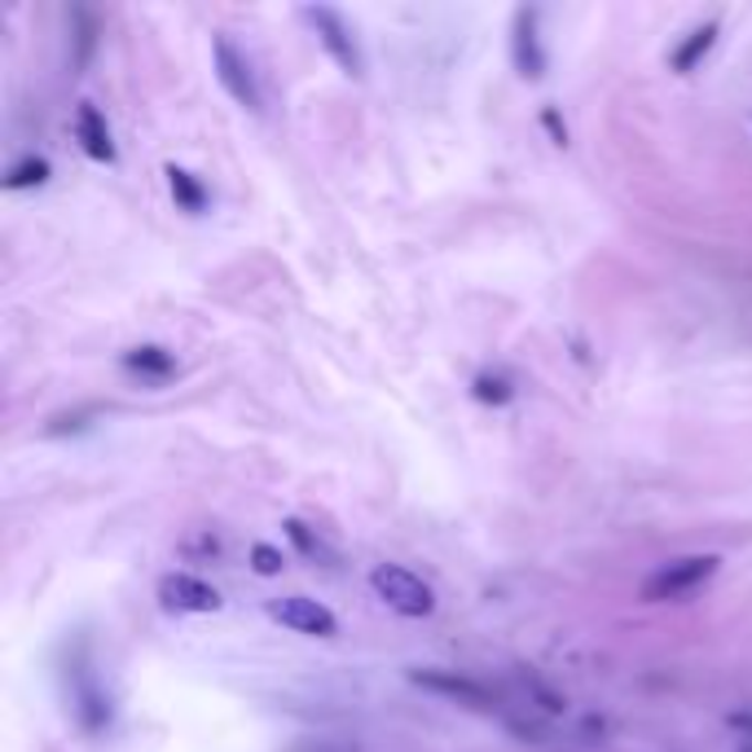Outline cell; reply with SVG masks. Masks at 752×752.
Instances as JSON below:
<instances>
[{"label": "cell", "instance_id": "14", "mask_svg": "<svg viewBox=\"0 0 752 752\" xmlns=\"http://www.w3.org/2000/svg\"><path fill=\"white\" fill-rule=\"evenodd\" d=\"M282 533H287V541H291L304 559H313V563H335V550H331L304 519H282Z\"/></svg>", "mask_w": 752, "mask_h": 752}, {"label": "cell", "instance_id": "19", "mask_svg": "<svg viewBox=\"0 0 752 752\" xmlns=\"http://www.w3.org/2000/svg\"><path fill=\"white\" fill-rule=\"evenodd\" d=\"M88 418H93V409H75V413H57V418H53V422H49L44 431H49V436H62V431H84V427H88Z\"/></svg>", "mask_w": 752, "mask_h": 752}, {"label": "cell", "instance_id": "6", "mask_svg": "<svg viewBox=\"0 0 752 752\" xmlns=\"http://www.w3.org/2000/svg\"><path fill=\"white\" fill-rule=\"evenodd\" d=\"M269 616L278 625H287L291 634H304V638H335L340 634V621L326 603L318 599H304V594H287V599H269Z\"/></svg>", "mask_w": 752, "mask_h": 752}, {"label": "cell", "instance_id": "7", "mask_svg": "<svg viewBox=\"0 0 752 752\" xmlns=\"http://www.w3.org/2000/svg\"><path fill=\"white\" fill-rule=\"evenodd\" d=\"M541 13L537 9H515L511 18V62L524 79H541L546 75V49H541V31H537Z\"/></svg>", "mask_w": 752, "mask_h": 752}, {"label": "cell", "instance_id": "9", "mask_svg": "<svg viewBox=\"0 0 752 752\" xmlns=\"http://www.w3.org/2000/svg\"><path fill=\"white\" fill-rule=\"evenodd\" d=\"M413 687L422 691H436L444 700H458V705H471V709H493V696L475 683V678H462V674H444V669H413L409 674Z\"/></svg>", "mask_w": 752, "mask_h": 752}, {"label": "cell", "instance_id": "20", "mask_svg": "<svg viewBox=\"0 0 752 752\" xmlns=\"http://www.w3.org/2000/svg\"><path fill=\"white\" fill-rule=\"evenodd\" d=\"M541 123H546V132L555 137V146H568V123L559 119V110H555V106H546V110H541Z\"/></svg>", "mask_w": 752, "mask_h": 752}, {"label": "cell", "instance_id": "4", "mask_svg": "<svg viewBox=\"0 0 752 752\" xmlns=\"http://www.w3.org/2000/svg\"><path fill=\"white\" fill-rule=\"evenodd\" d=\"M718 568H722L718 555H687V559H674V563L656 568V572L643 581V603H678V599H687L691 590H700Z\"/></svg>", "mask_w": 752, "mask_h": 752}, {"label": "cell", "instance_id": "12", "mask_svg": "<svg viewBox=\"0 0 752 752\" xmlns=\"http://www.w3.org/2000/svg\"><path fill=\"white\" fill-rule=\"evenodd\" d=\"M119 366L137 378L168 383V378L176 375V353H168V348H159V344H137V348H128V353L119 357Z\"/></svg>", "mask_w": 752, "mask_h": 752}, {"label": "cell", "instance_id": "8", "mask_svg": "<svg viewBox=\"0 0 752 752\" xmlns=\"http://www.w3.org/2000/svg\"><path fill=\"white\" fill-rule=\"evenodd\" d=\"M159 603L168 608V612H221V590L216 586H207L203 577H194V572H168L163 581H159Z\"/></svg>", "mask_w": 752, "mask_h": 752}, {"label": "cell", "instance_id": "13", "mask_svg": "<svg viewBox=\"0 0 752 752\" xmlns=\"http://www.w3.org/2000/svg\"><path fill=\"white\" fill-rule=\"evenodd\" d=\"M168 190H172V198H176V207L181 212H190V216H198L203 207H207V190H203V181L194 176V172H185V168H176V163H168Z\"/></svg>", "mask_w": 752, "mask_h": 752}, {"label": "cell", "instance_id": "21", "mask_svg": "<svg viewBox=\"0 0 752 752\" xmlns=\"http://www.w3.org/2000/svg\"><path fill=\"white\" fill-rule=\"evenodd\" d=\"M740 752H752V744H744V749H740Z\"/></svg>", "mask_w": 752, "mask_h": 752}, {"label": "cell", "instance_id": "17", "mask_svg": "<svg viewBox=\"0 0 752 752\" xmlns=\"http://www.w3.org/2000/svg\"><path fill=\"white\" fill-rule=\"evenodd\" d=\"M247 559H251V568H256L260 577H278V572L287 568V555H282L278 546H269V541H256Z\"/></svg>", "mask_w": 752, "mask_h": 752}, {"label": "cell", "instance_id": "15", "mask_svg": "<svg viewBox=\"0 0 752 752\" xmlns=\"http://www.w3.org/2000/svg\"><path fill=\"white\" fill-rule=\"evenodd\" d=\"M471 396L480 405H511L515 400V383L502 370H480V375L471 378Z\"/></svg>", "mask_w": 752, "mask_h": 752}, {"label": "cell", "instance_id": "18", "mask_svg": "<svg viewBox=\"0 0 752 752\" xmlns=\"http://www.w3.org/2000/svg\"><path fill=\"white\" fill-rule=\"evenodd\" d=\"M79 18V57H75V66H84L88 62V53H93V44H97V22H93V13H75Z\"/></svg>", "mask_w": 752, "mask_h": 752}, {"label": "cell", "instance_id": "2", "mask_svg": "<svg viewBox=\"0 0 752 752\" xmlns=\"http://www.w3.org/2000/svg\"><path fill=\"white\" fill-rule=\"evenodd\" d=\"M370 590H375L378 599H383L396 616L422 621V616H431V612H436V594H431V586H427L422 577H413L409 568H400V563H378L375 572H370Z\"/></svg>", "mask_w": 752, "mask_h": 752}, {"label": "cell", "instance_id": "3", "mask_svg": "<svg viewBox=\"0 0 752 752\" xmlns=\"http://www.w3.org/2000/svg\"><path fill=\"white\" fill-rule=\"evenodd\" d=\"M66 691H71V709H75V722L88 731V735H101L110 727V700L106 691L97 687V674L88 665V647L75 643V660L66 665Z\"/></svg>", "mask_w": 752, "mask_h": 752}, {"label": "cell", "instance_id": "11", "mask_svg": "<svg viewBox=\"0 0 752 752\" xmlns=\"http://www.w3.org/2000/svg\"><path fill=\"white\" fill-rule=\"evenodd\" d=\"M718 35H722V22L718 18H709V22H700V26H691L678 44H674V53H669V71H678V75H687V71H696L700 66V57L718 44Z\"/></svg>", "mask_w": 752, "mask_h": 752}, {"label": "cell", "instance_id": "16", "mask_svg": "<svg viewBox=\"0 0 752 752\" xmlns=\"http://www.w3.org/2000/svg\"><path fill=\"white\" fill-rule=\"evenodd\" d=\"M49 176H53L49 159H40V154H22V159L4 172V190H31V185H44Z\"/></svg>", "mask_w": 752, "mask_h": 752}, {"label": "cell", "instance_id": "1", "mask_svg": "<svg viewBox=\"0 0 752 752\" xmlns=\"http://www.w3.org/2000/svg\"><path fill=\"white\" fill-rule=\"evenodd\" d=\"M300 18L318 31V44L335 57V66H340L344 75H353V79L366 75V57H362V44H357V35H353V22H348L340 9H331V4H304Z\"/></svg>", "mask_w": 752, "mask_h": 752}, {"label": "cell", "instance_id": "5", "mask_svg": "<svg viewBox=\"0 0 752 752\" xmlns=\"http://www.w3.org/2000/svg\"><path fill=\"white\" fill-rule=\"evenodd\" d=\"M212 66H216L221 88H225L243 110H256V115L265 110V93H260V84H256V71H251L247 53L234 49L229 35H216V40H212Z\"/></svg>", "mask_w": 752, "mask_h": 752}, {"label": "cell", "instance_id": "10", "mask_svg": "<svg viewBox=\"0 0 752 752\" xmlns=\"http://www.w3.org/2000/svg\"><path fill=\"white\" fill-rule=\"evenodd\" d=\"M75 141L84 146V154L93 163H115L110 128H106V119H101V110L93 101H79V110H75Z\"/></svg>", "mask_w": 752, "mask_h": 752}]
</instances>
